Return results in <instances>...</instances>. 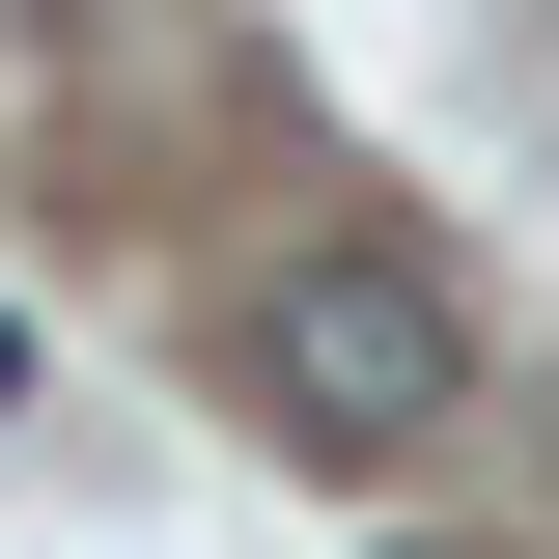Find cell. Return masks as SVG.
<instances>
[{"mask_svg":"<svg viewBox=\"0 0 559 559\" xmlns=\"http://www.w3.org/2000/svg\"><path fill=\"white\" fill-rule=\"evenodd\" d=\"M448 392H476V308H448L419 252H280L252 280V419L280 448L392 476V448H448Z\"/></svg>","mask_w":559,"mask_h":559,"instance_id":"1","label":"cell"},{"mask_svg":"<svg viewBox=\"0 0 559 559\" xmlns=\"http://www.w3.org/2000/svg\"><path fill=\"white\" fill-rule=\"evenodd\" d=\"M392 559H448V532H392Z\"/></svg>","mask_w":559,"mask_h":559,"instance_id":"2","label":"cell"}]
</instances>
